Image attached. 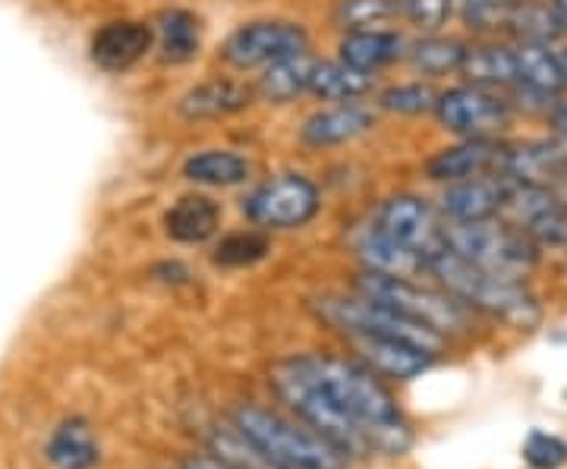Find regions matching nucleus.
<instances>
[{
	"instance_id": "obj_1",
	"label": "nucleus",
	"mask_w": 567,
	"mask_h": 469,
	"mask_svg": "<svg viewBox=\"0 0 567 469\" xmlns=\"http://www.w3.org/2000/svg\"><path fill=\"white\" fill-rule=\"evenodd\" d=\"M268 382L297 419L328 438L344 457H401L413 431L382 378L331 353H303L268 368Z\"/></svg>"
},
{
	"instance_id": "obj_2",
	"label": "nucleus",
	"mask_w": 567,
	"mask_h": 469,
	"mask_svg": "<svg viewBox=\"0 0 567 469\" xmlns=\"http://www.w3.org/2000/svg\"><path fill=\"white\" fill-rule=\"evenodd\" d=\"M429 274L439 278V284L445 286L451 296H457L464 306L483 312L488 319H498L505 325L533 327L543 319L539 300L527 286V281L492 274L486 268L473 265L451 246L429 259Z\"/></svg>"
},
{
	"instance_id": "obj_3",
	"label": "nucleus",
	"mask_w": 567,
	"mask_h": 469,
	"mask_svg": "<svg viewBox=\"0 0 567 469\" xmlns=\"http://www.w3.org/2000/svg\"><path fill=\"white\" fill-rule=\"evenodd\" d=\"M234 429L262 450L268 460L284 469H347L341 450L306 423H290L281 413L259 404H240L234 409Z\"/></svg>"
},
{
	"instance_id": "obj_4",
	"label": "nucleus",
	"mask_w": 567,
	"mask_h": 469,
	"mask_svg": "<svg viewBox=\"0 0 567 469\" xmlns=\"http://www.w3.org/2000/svg\"><path fill=\"white\" fill-rule=\"evenodd\" d=\"M447 246L461 252L473 265L486 268L492 274L527 281L543 262V249L529 240L524 230L511 227L502 218L473 221V225H445Z\"/></svg>"
},
{
	"instance_id": "obj_5",
	"label": "nucleus",
	"mask_w": 567,
	"mask_h": 469,
	"mask_svg": "<svg viewBox=\"0 0 567 469\" xmlns=\"http://www.w3.org/2000/svg\"><path fill=\"white\" fill-rule=\"evenodd\" d=\"M316 312H319L322 322H328L341 334L391 337V341H404V344L425 350L432 356H439L447 344L445 334H439L435 327L413 322V319L394 312L385 303L369 300L363 293H357V296H322V300H316Z\"/></svg>"
},
{
	"instance_id": "obj_6",
	"label": "nucleus",
	"mask_w": 567,
	"mask_h": 469,
	"mask_svg": "<svg viewBox=\"0 0 567 469\" xmlns=\"http://www.w3.org/2000/svg\"><path fill=\"white\" fill-rule=\"evenodd\" d=\"M357 293H363L375 303H385V306L401 312L406 319H413V322L435 327L445 337L470 331V312L473 309L464 306L447 290L439 293V290H429V286L416 284V281H406V278H388V274L363 271L357 278Z\"/></svg>"
},
{
	"instance_id": "obj_7",
	"label": "nucleus",
	"mask_w": 567,
	"mask_h": 469,
	"mask_svg": "<svg viewBox=\"0 0 567 469\" xmlns=\"http://www.w3.org/2000/svg\"><path fill=\"white\" fill-rule=\"evenodd\" d=\"M435 114L447 133H457L464 139H495L505 126H511L514 104L502 98L495 88L461 85L439 95Z\"/></svg>"
},
{
	"instance_id": "obj_8",
	"label": "nucleus",
	"mask_w": 567,
	"mask_h": 469,
	"mask_svg": "<svg viewBox=\"0 0 567 469\" xmlns=\"http://www.w3.org/2000/svg\"><path fill=\"white\" fill-rule=\"evenodd\" d=\"M319 189L300 174H284L262 184L244 202L246 218L259 227H303L319 215Z\"/></svg>"
},
{
	"instance_id": "obj_9",
	"label": "nucleus",
	"mask_w": 567,
	"mask_h": 469,
	"mask_svg": "<svg viewBox=\"0 0 567 469\" xmlns=\"http://www.w3.org/2000/svg\"><path fill=\"white\" fill-rule=\"evenodd\" d=\"M306 29L297 22L262 20L240 25L230 39L224 41V61L237 70H252V66H268V63L303 54Z\"/></svg>"
},
{
	"instance_id": "obj_10",
	"label": "nucleus",
	"mask_w": 567,
	"mask_h": 469,
	"mask_svg": "<svg viewBox=\"0 0 567 469\" xmlns=\"http://www.w3.org/2000/svg\"><path fill=\"white\" fill-rule=\"evenodd\" d=\"M375 227H382L388 237H394L398 243H404L406 249H413L420 259L439 256L442 249H447L445 225L439 221V215L416 196H391L382 208Z\"/></svg>"
},
{
	"instance_id": "obj_11",
	"label": "nucleus",
	"mask_w": 567,
	"mask_h": 469,
	"mask_svg": "<svg viewBox=\"0 0 567 469\" xmlns=\"http://www.w3.org/2000/svg\"><path fill=\"white\" fill-rule=\"evenodd\" d=\"M505 155L507 145L498 143V139H464L454 148L439 152L432 161L425 164V174H429V180H439V184L488 177V174H502L505 170Z\"/></svg>"
},
{
	"instance_id": "obj_12",
	"label": "nucleus",
	"mask_w": 567,
	"mask_h": 469,
	"mask_svg": "<svg viewBox=\"0 0 567 469\" xmlns=\"http://www.w3.org/2000/svg\"><path fill=\"white\" fill-rule=\"evenodd\" d=\"M344 337L365 366L372 368L375 375H382V378L410 382V378L423 375L425 368L435 363L432 353L413 347V344H404V341L372 337V334H344Z\"/></svg>"
},
{
	"instance_id": "obj_13",
	"label": "nucleus",
	"mask_w": 567,
	"mask_h": 469,
	"mask_svg": "<svg viewBox=\"0 0 567 469\" xmlns=\"http://www.w3.org/2000/svg\"><path fill=\"white\" fill-rule=\"evenodd\" d=\"M353 252L363 262L365 271L372 274H388V278H406L416 281L423 271H429L425 259H420L413 249H406L404 243H398L394 237H388L382 227H363L353 240Z\"/></svg>"
},
{
	"instance_id": "obj_14",
	"label": "nucleus",
	"mask_w": 567,
	"mask_h": 469,
	"mask_svg": "<svg viewBox=\"0 0 567 469\" xmlns=\"http://www.w3.org/2000/svg\"><path fill=\"white\" fill-rule=\"evenodd\" d=\"M507 177L502 174H488V177H470L447 184L442 196V211L457 225H473V221H488L498 218L502 199H505Z\"/></svg>"
},
{
	"instance_id": "obj_15",
	"label": "nucleus",
	"mask_w": 567,
	"mask_h": 469,
	"mask_svg": "<svg viewBox=\"0 0 567 469\" xmlns=\"http://www.w3.org/2000/svg\"><path fill=\"white\" fill-rule=\"evenodd\" d=\"M152 44V29L142 22H107L92 39V61L107 73H123L145 58Z\"/></svg>"
},
{
	"instance_id": "obj_16",
	"label": "nucleus",
	"mask_w": 567,
	"mask_h": 469,
	"mask_svg": "<svg viewBox=\"0 0 567 469\" xmlns=\"http://www.w3.org/2000/svg\"><path fill=\"white\" fill-rule=\"evenodd\" d=\"M252 104V88L237 80H208L189 88L181 98V114L186 121H218Z\"/></svg>"
},
{
	"instance_id": "obj_17",
	"label": "nucleus",
	"mask_w": 567,
	"mask_h": 469,
	"mask_svg": "<svg viewBox=\"0 0 567 469\" xmlns=\"http://www.w3.org/2000/svg\"><path fill=\"white\" fill-rule=\"evenodd\" d=\"M517 85L543 98H561L567 88V73L555 44H533V41H517Z\"/></svg>"
},
{
	"instance_id": "obj_18",
	"label": "nucleus",
	"mask_w": 567,
	"mask_h": 469,
	"mask_svg": "<svg viewBox=\"0 0 567 469\" xmlns=\"http://www.w3.org/2000/svg\"><path fill=\"white\" fill-rule=\"evenodd\" d=\"M372 126V114L357 107V104H347V107H334V111H319L303 123V133L300 139L312 148H324V145H341L363 136L365 129Z\"/></svg>"
},
{
	"instance_id": "obj_19",
	"label": "nucleus",
	"mask_w": 567,
	"mask_h": 469,
	"mask_svg": "<svg viewBox=\"0 0 567 469\" xmlns=\"http://www.w3.org/2000/svg\"><path fill=\"white\" fill-rule=\"evenodd\" d=\"M218 225H221V211L208 196H183L164 215V230L177 243H205L208 237H215Z\"/></svg>"
},
{
	"instance_id": "obj_20",
	"label": "nucleus",
	"mask_w": 567,
	"mask_h": 469,
	"mask_svg": "<svg viewBox=\"0 0 567 469\" xmlns=\"http://www.w3.org/2000/svg\"><path fill=\"white\" fill-rule=\"evenodd\" d=\"M44 457L54 469H92L99 463V441L82 419H66L51 431Z\"/></svg>"
},
{
	"instance_id": "obj_21",
	"label": "nucleus",
	"mask_w": 567,
	"mask_h": 469,
	"mask_svg": "<svg viewBox=\"0 0 567 469\" xmlns=\"http://www.w3.org/2000/svg\"><path fill=\"white\" fill-rule=\"evenodd\" d=\"M461 73L470 85H483V88H514L517 85V54L507 44H480V48H466L464 66Z\"/></svg>"
},
{
	"instance_id": "obj_22",
	"label": "nucleus",
	"mask_w": 567,
	"mask_h": 469,
	"mask_svg": "<svg viewBox=\"0 0 567 469\" xmlns=\"http://www.w3.org/2000/svg\"><path fill=\"white\" fill-rule=\"evenodd\" d=\"M401 51H404V39L398 32H382V29H357L347 32V39L341 41V61L365 73H375L379 66L398 61Z\"/></svg>"
},
{
	"instance_id": "obj_23",
	"label": "nucleus",
	"mask_w": 567,
	"mask_h": 469,
	"mask_svg": "<svg viewBox=\"0 0 567 469\" xmlns=\"http://www.w3.org/2000/svg\"><path fill=\"white\" fill-rule=\"evenodd\" d=\"M316 73V61L306 54H290L281 61L268 63L259 80V95L271 104L293 102L297 95H303Z\"/></svg>"
},
{
	"instance_id": "obj_24",
	"label": "nucleus",
	"mask_w": 567,
	"mask_h": 469,
	"mask_svg": "<svg viewBox=\"0 0 567 469\" xmlns=\"http://www.w3.org/2000/svg\"><path fill=\"white\" fill-rule=\"evenodd\" d=\"M372 88V73L357 70L347 61L316 63V73L309 82V92H316L324 102H353Z\"/></svg>"
},
{
	"instance_id": "obj_25",
	"label": "nucleus",
	"mask_w": 567,
	"mask_h": 469,
	"mask_svg": "<svg viewBox=\"0 0 567 469\" xmlns=\"http://www.w3.org/2000/svg\"><path fill=\"white\" fill-rule=\"evenodd\" d=\"M507 32L517 41H533V44H555L565 39V25L555 17L548 0H517Z\"/></svg>"
},
{
	"instance_id": "obj_26",
	"label": "nucleus",
	"mask_w": 567,
	"mask_h": 469,
	"mask_svg": "<svg viewBox=\"0 0 567 469\" xmlns=\"http://www.w3.org/2000/svg\"><path fill=\"white\" fill-rule=\"evenodd\" d=\"M158 48L167 63H186L199 54V20L189 10H167L158 20Z\"/></svg>"
},
{
	"instance_id": "obj_27",
	"label": "nucleus",
	"mask_w": 567,
	"mask_h": 469,
	"mask_svg": "<svg viewBox=\"0 0 567 469\" xmlns=\"http://www.w3.org/2000/svg\"><path fill=\"white\" fill-rule=\"evenodd\" d=\"M183 177L205 186H234L249 177V164L234 152H203L183 164Z\"/></svg>"
},
{
	"instance_id": "obj_28",
	"label": "nucleus",
	"mask_w": 567,
	"mask_h": 469,
	"mask_svg": "<svg viewBox=\"0 0 567 469\" xmlns=\"http://www.w3.org/2000/svg\"><path fill=\"white\" fill-rule=\"evenodd\" d=\"M466 48L454 39H423L413 44L410 61L425 76H445V73H461Z\"/></svg>"
},
{
	"instance_id": "obj_29",
	"label": "nucleus",
	"mask_w": 567,
	"mask_h": 469,
	"mask_svg": "<svg viewBox=\"0 0 567 469\" xmlns=\"http://www.w3.org/2000/svg\"><path fill=\"white\" fill-rule=\"evenodd\" d=\"M212 450H215V457H221L227 463H234L237 469H284L278 467L275 460H268L262 450L256 448L252 441H246L240 431L234 429H224L218 431L215 438H212Z\"/></svg>"
},
{
	"instance_id": "obj_30",
	"label": "nucleus",
	"mask_w": 567,
	"mask_h": 469,
	"mask_svg": "<svg viewBox=\"0 0 567 469\" xmlns=\"http://www.w3.org/2000/svg\"><path fill=\"white\" fill-rule=\"evenodd\" d=\"M268 237L256 233V230H240V233H230L224 237L218 249H215V262L224 268H244L256 265L259 259L268 256Z\"/></svg>"
},
{
	"instance_id": "obj_31",
	"label": "nucleus",
	"mask_w": 567,
	"mask_h": 469,
	"mask_svg": "<svg viewBox=\"0 0 567 469\" xmlns=\"http://www.w3.org/2000/svg\"><path fill=\"white\" fill-rule=\"evenodd\" d=\"M379 104H382L385 111H394V114H410V117H416V114H425V111H435L439 95L432 92V85L410 82V85H394V88L382 92Z\"/></svg>"
},
{
	"instance_id": "obj_32",
	"label": "nucleus",
	"mask_w": 567,
	"mask_h": 469,
	"mask_svg": "<svg viewBox=\"0 0 567 469\" xmlns=\"http://www.w3.org/2000/svg\"><path fill=\"white\" fill-rule=\"evenodd\" d=\"M514 7L517 0H464V22L476 32H507Z\"/></svg>"
},
{
	"instance_id": "obj_33",
	"label": "nucleus",
	"mask_w": 567,
	"mask_h": 469,
	"mask_svg": "<svg viewBox=\"0 0 567 469\" xmlns=\"http://www.w3.org/2000/svg\"><path fill=\"white\" fill-rule=\"evenodd\" d=\"M398 10V0H344L338 7V22L357 32V29H369L375 22L388 20Z\"/></svg>"
},
{
	"instance_id": "obj_34",
	"label": "nucleus",
	"mask_w": 567,
	"mask_h": 469,
	"mask_svg": "<svg viewBox=\"0 0 567 469\" xmlns=\"http://www.w3.org/2000/svg\"><path fill=\"white\" fill-rule=\"evenodd\" d=\"M524 460L533 469H561L567 463V441L548 431H529Z\"/></svg>"
},
{
	"instance_id": "obj_35",
	"label": "nucleus",
	"mask_w": 567,
	"mask_h": 469,
	"mask_svg": "<svg viewBox=\"0 0 567 469\" xmlns=\"http://www.w3.org/2000/svg\"><path fill=\"white\" fill-rule=\"evenodd\" d=\"M404 17L423 32H435L451 20L454 0H401Z\"/></svg>"
},
{
	"instance_id": "obj_36",
	"label": "nucleus",
	"mask_w": 567,
	"mask_h": 469,
	"mask_svg": "<svg viewBox=\"0 0 567 469\" xmlns=\"http://www.w3.org/2000/svg\"><path fill=\"white\" fill-rule=\"evenodd\" d=\"M181 469H237L234 463H227L221 457L215 454H189L186 460L181 463Z\"/></svg>"
},
{
	"instance_id": "obj_37",
	"label": "nucleus",
	"mask_w": 567,
	"mask_h": 469,
	"mask_svg": "<svg viewBox=\"0 0 567 469\" xmlns=\"http://www.w3.org/2000/svg\"><path fill=\"white\" fill-rule=\"evenodd\" d=\"M548 123L555 126V133H567V98L555 102V107L548 111Z\"/></svg>"
},
{
	"instance_id": "obj_38",
	"label": "nucleus",
	"mask_w": 567,
	"mask_h": 469,
	"mask_svg": "<svg viewBox=\"0 0 567 469\" xmlns=\"http://www.w3.org/2000/svg\"><path fill=\"white\" fill-rule=\"evenodd\" d=\"M551 192H555L558 205H561V208L567 211V170L561 174V177H558V180H555V184H551Z\"/></svg>"
},
{
	"instance_id": "obj_39",
	"label": "nucleus",
	"mask_w": 567,
	"mask_h": 469,
	"mask_svg": "<svg viewBox=\"0 0 567 469\" xmlns=\"http://www.w3.org/2000/svg\"><path fill=\"white\" fill-rule=\"evenodd\" d=\"M551 143H555V152L561 155V161L567 167V133H551Z\"/></svg>"
},
{
	"instance_id": "obj_40",
	"label": "nucleus",
	"mask_w": 567,
	"mask_h": 469,
	"mask_svg": "<svg viewBox=\"0 0 567 469\" xmlns=\"http://www.w3.org/2000/svg\"><path fill=\"white\" fill-rule=\"evenodd\" d=\"M551 3V10H555V17L561 20V25L567 29V0H548Z\"/></svg>"
},
{
	"instance_id": "obj_41",
	"label": "nucleus",
	"mask_w": 567,
	"mask_h": 469,
	"mask_svg": "<svg viewBox=\"0 0 567 469\" xmlns=\"http://www.w3.org/2000/svg\"><path fill=\"white\" fill-rule=\"evenodd\" d=\"M558 58H561V66H565L567 73V39L561 41V48H558Z\"/></svg>"
}]
</instances>
